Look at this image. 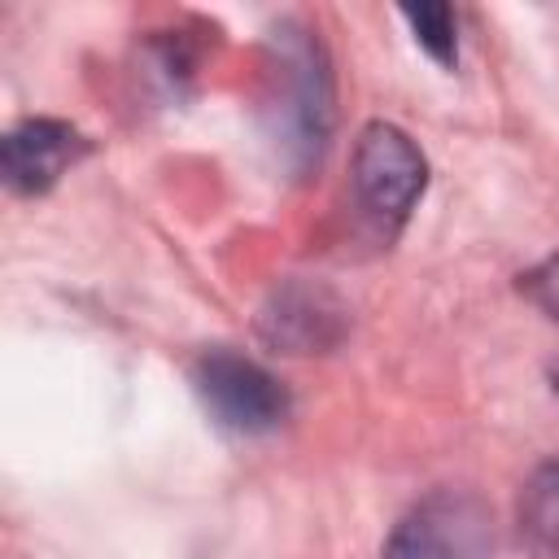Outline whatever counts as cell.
Returning a JSON list of instances; mask_svg holds the SVG:
<instances>
[{
    "instance_id": "7",
    "label": "cell",
    "mask_w": 559,
    "mask_h": 559,
    "mask_svg": "<svg viewBox=\"0 0 559 559\" xmlns=\"http://www.w3.org/2000/svg\"><path fill=\"white\" fill-rule=\"evenodd\" d=\"M520 537L533 559H559V463H546L524 485Z\"/></svg>"
},
{
    "instance_id": "10",
    "label": "cell",
    "mask_w": 559,
    "mask_h": 559,
    "mask_svg": "<svg viewBox=\"0 0 559 559\" xmlns=\"http://www.w3.org/2000/svg\"><path fill=\"white\" fill-rule=\"evenodd\" d=\"M555 393H559V371H555Z\"/></svg>"
},
{
    "instance_id": "6",
    "label": "cell",
    "mask_w": 559,
    "mask_h": 559,
    "mask_svg": "<svg viewBox=\"0 0 559 559\" xmlns=\"http://www.w3.org/2000/svg\"><path fill=\"white\" fill-rule=\"evenodd\" d=\"M87 140L57 118H31L22 127H13L0 140V175L9 183V192L17 197H39L48 192L79 157H87Z\"/></svg>"
},
{
    "instance_id": "2",
    "label": "cell",
    "mask_w": 559,
    "mask_h": 559,
    "mask_svg": "<svg viewBox=\"0 0 559 559\" xmlns=\"http://www.w3.org/2000/svg\"><path fill=\"white\" fill-rule=\"evenodd\" d=\"M192 384L201 406L214 415L218 428L236 437L275 432L288 419V389L236 349H210L192 367Z\"/></svg>"
},
{
    "instance_id": "5",
    "label": "cell",
    "mask_w": 559,
    "mask_h": 559,
    "mask_svg": "<svg viewBox=\"0 0 559 559\" xmlns=\"http://www.w3.org/2000/svg\"><path fill=\"white\" fill-rule=\"evenodd\" d=\"M258 332L280 354H328L349 332L345 301L319 280H284L258 310Z\"/></svg>"
},
{
    "instance_id": "1",
    "label": "cell",
    "mask_w": 559,
    "mask_h": 559,
    "mask_svg": "<svg viewBox=\"0 0 559 559\" xmlns=\"http://www.w3.org/2000/svg\"><path fill=\"white\" fill-rule=\"evenodd\" d=\"M349 179H354V197L358 210L384 231L393 236L406 214L415 210L424 183H428V162L415 148V140L393 127V122H367L358 131L354 144V162H349Z\"/></svg>"
},
{
    "instance_id": "3",
    "label": "cell",
    "mask_w": 559,
    "mask_h": 559,
    "mask_svg": "<svg viewBox=\"0 0 559 559\" xmlns=\"http://www.w3.org/2000/svg\"><path fill=\"white\" fill-rule=\"evenodd\" d=\"M493 515L472 489H437L389 533L384 559H489Z\"/></svg>"
},
{
    "instance_id": "9",
    "label": "cell",
    "mask_w": 559,
    "mask_h": 559,
    "mask_svg": "<svg viewBox=\"0 0 559 559\" xmlns=\"http://www.w3.org/2000/svg\"><path fill=\"white\" fill-rule=\"evenodd\" d=\"M520 288H524V297H528L542 314H550V319L559 323V253H550L542 266H533V271L520 280Z\"/></svg>"
},
{
    "instance_id": "8",
    "label": "cell",
    "mask_w": 559,
    "mask_h": 559,
    "mask_svg": "<svg viewBox=\"0 0 559 559\" xmlns=\"http://www.w3.org/2000/svg\"><path fill=\"white\" fill-rule=\"evenodd\" d=\"M402 17L415 31V44L432 61L454 66V57H459V22H454V9L450 4H406Z\"/></svg>"
},
{
    "instance_id": "4",
    "label": "cell",
    "mask_w": 559,
    "mask_h": 559,
    "mask_svg": "<svg viewBox=\"0 0 559 559\" xmlns=\"http://www.w3.org/2000/svg\"><path fill=\"white\" fill-rule=\"evenodd\" d=\"M280 74H284V105H280V131L293 166H310L323 153L328 127H332V79L323 48L310 39V31L284 26L280 31Z\"/></svg>"
}]
</instances>
